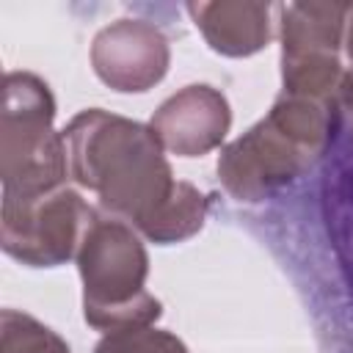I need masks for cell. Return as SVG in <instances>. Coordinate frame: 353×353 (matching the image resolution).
<instances>
[{
	"mask_svg": "<svg viewBox=\"0 0 353 353\" xmlns=\"http://www.w3.org/2000/svg\"><path fill=\"white\" fill-rule=\"evenodd\" d=\"M345 61L353 72V3H350V11H347V25H345Z\"/></svg>",
	"mask_w": 353,
	"mask_h": 353,
	"instance_id": "cell-13",
	"label": "cell"
},
{
	"mask_svg": "<svg viewBox=\"0 0 353 353\" xmlns=\"http://www.w3.org/2000/svg\"><path fill=\"white\" fill-rule=\"evenodd\" d=\"M94 353H190L188 345L157 325H141V328H121L102 334Z\"/></svg>",
	"mask_w": 353,
	"mask_h": 353,
	"instance_id": "cell-12",
	"label": "cell"
},
{
	"mask_svg": "<svg viewBox=\"0 0 353 353\" xmlns=\"http://www.w3.org/2000/svg\"><path fill=\"white\" fill-rule=\"evenodd\" d=\"M69 176L97 196L105 215H113L141 237L157 223L179 179L149 124L85 108L63 127Z\"/></svg>",
	"mask_w": 353,
	"mask_h": 353,
	"instance_id": "cell-1",
	"label": "cell"
},
{
	"mask_svg": "<svg viewBox=\"0 0 353 353\" xmlns=\"http://www.w3.org/2000/svg\"><path fill=\"white\" fill-rule=\"evenodd\" d=\"M74 262L83 284V317L91 328L110 334L160 320L163 303L146 290L149 251L138 229L113 215H97Z\"/></svg>",
	"mask_w": 353,
	"mask_h": 353,
	"instance_id": "cell-3",
	"label": "cell"
},
{
	"mask_svg": "<svg viewBox=\"0 0 353 353\" xmlns=\"http://www.w3.org/2000/svg\"><path fill=\"white\" fill-rule=\"evenodd\" d=\"M207 47L226 58H248L273 39V6L259 0H201L185 6Z\"/></svg>",
	"mask_w": 353,
	"mask_h": 353,
	"instance_id": "cell-8",
	"label": "cell"
},
{
	"mask_svg": "<svg viewBox=\"0 0 353 353\" xmlns=\"http://www.w3.org/2000/svg\"><path fill=\"white\" fill-rule=\"evenodd\" d=\"M210 212V199L190 182L179 179L174 199L168 201L165 212L157 218V223L143 234V240L154 243V245H174V243H185L193 234L201 232L204 221Z\"/></svg>",
	"mask_w": 353,
	"mask_h": 353,
	"instance_id": "cell-10",
	"label": "cell"
},
{
	"mask_svg": "<svg viewBox=\"0 0 353 353\" xmlns=\"http://www.w3.org/2000/svg\"><path fill=\"white\" fill-rule=\"evenodd\" d=\"M350 3L301 0L279 8L281 61L345 55V25Z\"/></svg>",
	"mask_w": 353,
	"mask_h": 353,
	"instance_id": "cell-9",
	"label": "cell"
},
{
	"mask_svg": "<svg viewBox=\"0 0 353 353\" xmlns=\"http://www.w3.org/2000/svg\"><path fill=\"white\" fill-rule=\"evenodd\" d=\"M149 127L165 152L176 157H201L226 141L232 108L221 88L190 83L157 105Z\"/></svg>",
	"mask_w": 353,
	"mask_h": 353,
	"instance_id": "cell-7",
	"label": "cell"
},
{
	"mask_svg": "<svg viewBox=\"0 0 353 353\" xmlns=\"http://www.w3.org/2000/svg\"><path fill=\"white\" fill-rule=\"evenodd\" d=\"M0 353H72L69 342L19 309L0 312Z\"/></svg>",
	"mask_w": 353,
	"mask_h": 353,
	"instance_id": "cell-11",
	"label": "cell"
},
{
	"mask_svg": "<svg viewBox=\"0 0 353 353\" xmlns=\"http://www.w3.org/2000/svg\"><path fill=\"white\" fill-rule=\"evenodd\" d=\"M347 121H350V132H353V91H350V102H347V110H345Z\"/></svg>",
	"mask_w": 353,
	"mask_h": 353,
	"instance_id": "cell-14",
	"label": "cell"
},
{
	"mask_svg": "<svg viewBox=\"0 0 353 353\" xmlns=\"http://www.w3.org/2000/svg\"><path fill=\"white\" fill-rule=\"evenodd\" d=\"M88 58L94 74L108 88L143 94L168 74L171 44L154 22L121 17L97 30Z\"/></svg>",
	"mask_w": 353,
	"mask_h": 353,
	"instance_id": "cell-6",
	"label": "cell"
},
{
	"mask_svg": "<svg viewBox=\"0 0 353 353\" xmlns=\"http://www.w3.org/2000/svg\"><path fill=\"white\" fill-rule=\"evenodd\" d=\"M342 113L292 94H279L270 110L218 154V179L237 201H262L295 182L328 149Z\"/></svg>",
	"mask_w": 353,
	"mask_h": 353,
	"instance_id": "cell-2",
	"label": "cell"
},
{
	"mask_svg": "<svg viewBox=\"0 0 353 353\" xmlns=\"http://www.w3.org/2000/svg\"><path fill=\"white\" fill-rule=\"evenodd\" d=\"M69 176L63 130H55V97L33 72H6L0 110V182L3 196L55 190Z\"/></svg>",
	"mask_w": 353,
	"mask_h": 353,
	"instance_id": "cell-4",
	"label": "cell"
},
{
	"mask_svg": "<svg viewBox=\"0 0 353 353\" xmlns=\"http://www.w3.org/2000/svg\"><path fill=\"white\" fill-rule=\"evenodd\" d=\"M97 212L72 185L36 196H3L0 245L28 268H58L77 256Z\"/></svg>",
	"mask_w": 353,
	"mask_h": 353,
	"instance_id": "cell-5",
	"label": "cell"
}]
</instances>
